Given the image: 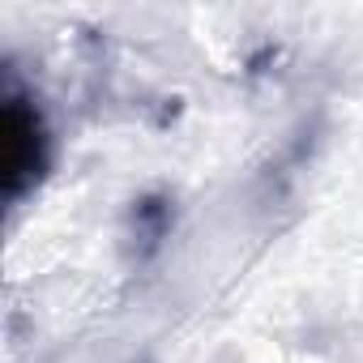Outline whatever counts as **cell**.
Segmentation results:
<instances>
[{
    "label": "cell",
    "instance_id": "1",
    "mask_svg": "<svg viewBox=\"0 0 363 363\" xmlns=\"http://www.w3.org/2000/svg\"><path fill=\"white\" fill-rule=\"evenodd\" d=\"M0 145H5V193L18 197L30 179L43 171V124H39V111L22 94L5 99Z\"/></svg>",
    "mask_w": 363,
    "mask_h": 363
}]
</instances>
